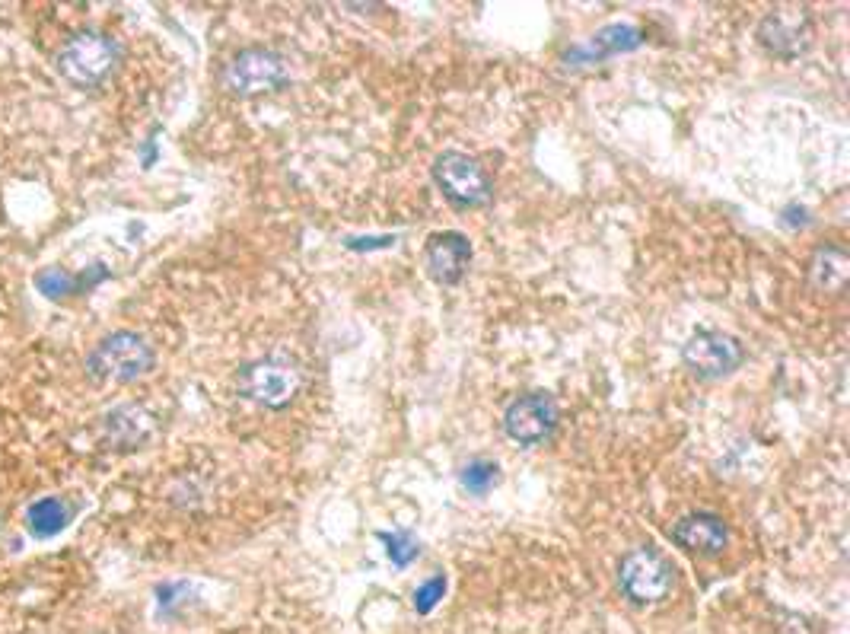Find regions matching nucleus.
I'll list each match as a JSON object with an SVG mask.
<instances>
[{
  "mask_svg": "<svg viewBox=\"0 0 850 634\" xmlns=\"http://www.w3.org/2000/svg\"><path fill=\"white\" fill-rule=\"evenodd\" d=\"M637 42H640L637 29H631V26H612V29H602L599 36L589 42V45H583L580 51H583V55H589V58H602V55H618V51H628V48H634Z\"/></svg>",
  "mask_w": 850,
  "mask_h": 634,
  "instance_id": "14",
  "label": "nucleus"
},
{
  "mask_svg": "<svg viewBox=\"0 0 850 634\" xmlns=\"http://www.w3.org/2000/svg\"><path fill=\"white\" fill-rule=\"evenodd\" d=\"M672 542L698 555H720L730 542V529L717 513H688V517L675 520Z\"/></svg>",
  "mask_w": 850,
  "mask_h": 634,
  "instance_id": "11",
  "label": "nucleus"
},
{
  "mask_svg": "<svg viewBox=\"0 0 850 634\" xmlns=\"http://www.w3.org/2000/svg\"><path fill=\"white\" fill-rule=\"evenodd\" d=\"M300 383L303 376L297 364L284 361V357H265V361H255L239 370V392L265 408L290 405L300 392Z\"/></svg>",
  "mask_w": 850,
  "mask_h": 634,
  "instance_id": "5",
  "label": "nucleus"
},
{
  "mask_svg": "<svg viewBox=\"0 0 850 634\" xmlns=\"http://www.w3.org/2000/svg\"><path fill=\"white\" fill-rule=\"evenodd\" d=\"M386 539V552H389V558L398 564V568H405V564H411L414 558H418V552H421V545L414 542L408 533H392V536H383Z\"/></svg>",
  "mask_w": 850,
  "mask_h": 634,
  "instance_id": "16",
  "label": "nucleus"
},
{
  "mask_svg": "<svg viewBox=\"0 0 850 634\" xmlns=\"http://www.w3.org/2000/svg\"><path fill=\"white\" fill-rule=\"evenodd\" d=\"M847 274H850V259L847 252L838 246H825L812 255L809 262V281L812 287L828 290V294H841L844 284H847Z\"/></svg>",
  "mask_w": 850,
  "mask_h": 634,
  "instance_id": "12",
  "label": "nucleus"
},
{
  "mask_svg": "<svg viewBox=\"0 0 850 634\" xmlns=\"http://www.w3.org/2000/svg\"><path fill=\"white\" fill-rule=\"evenodd\" d=\"M815 26L803 7H777L758 23V42L777 58H796L812 45Z\"/></svg>",
  "mask_w": 850,
  "mask_h": 634,
  "instance_id": "8",
  "label": "nucleus"
},
{
  "mask_svg": "<svg viewBox=\"0 0 850 634\" xmlns=\"http://www.w3.org/2000/svg\"><path fill=\"white\" fill-rule=\"evenodd\" d=\"M223 83L239 96L271 93L287 83V64L271 48H246L223 67Z\"/></svg>",
  "mask_w": 850,
  "mask_h": 634,
  "instance_id": "6",
  "label": "nucleus"
},
{
  "mask_svg": "<svg viewBox=\"0 0 850 634\" xmlns=\"http://www.w3.org/2000/svg\"><path fill=\"white\" fill-rule=\"evenodd\" d=\"M554 424H558V405L545 392L519 396L503 411V431H507L510 440L523 443V447H532V443H542L545 437H551Z\"/></svg>",
  "mask_w": 850,
  "mask_h": 634,
  "instance_id": "9",
  "label": "nucleus"
},
{
  "mask_svg": "<svg viewBox=\"0 0 850 634\" xmlns=\"http://www.w3.org/2000/svg\"><path fill=\"white\" fill-rule=\"evenodd\" d=\"M462 488H468L472 494H488L497 482H500V466L491 459H472L459 475Z\"/></svg>",
  "mask_w": 850,
  "mask_h": 634,
  "instance_id": "15",
  "label": "nucleus"
},
{
  "mask_svg": "<svg viewBox=\"0 0 850 634\" xmlns=\"http://www.w3.org/2000/svg\"><path fill=\"white\" fill-rule=\"evenodd\" d=\"M618 584L621 593L631 599V603H659L666 599L675 587V571L663 552H656L650 545H640L634 552H628L618 564Z\"/></svg>",
  "mask_w": 850,
  "mask_h": 634,
  "instance_id": "2",
  "label": "nucleus"
},
{
  "mask_svg": "<svg viewBox=\"0 0 850 634\" xmlns=\"http://www.w3.org/2000/svg\"><path fill=\"white\" fill-rule=\"evenodd\" d=\"M443 593H446V577H443V574H433L424 587L414 590V609H418L421 615H427V612L443 599Z\"/></svg>",
  "mask_w": 850,
  "mask_h": 634,
  "instance_id": "17",
  "label": "nucleus"
},
{
  "mask_svg": "<svg viewBox=\"0 0 850 634\" xmlns=\"http://www.w3.org/2000/svg\"><path fill=\"white\" fill-rule=\"evenodd\" d=\"M433 182L459 208H481L494 195V185L484 173V166L462 150H446L433 160Z\"/></svg>",
  "mask_w": 850,
  "mask_h": 634,
  "instance_id": "4",
  "label": "nucleus"
},
{
  "mask_svg": "<svg viewBox=\"0 0 850 634\" xmlns=\"http://www.w3.org/2000/svg\"><path fill=\"white\" fill-rule=\"evenodd\" d=\"M424 262H427V274L437 284H459L468 262H472V243L459 230L433 233L424 249Z\"/></svg>",
  "mask_w": 850,
  "mask_h": 634,
  "instance_id": "10",
  "label": "nucleus"
},
{
  "mask_svg": "<svg viewBox=\"0 0 850 634\" xmlns=\"http://www.w3.org/2000/svg\"><path fill=\"white\" fill-rule=\"evenodd\" d=\"M153 361L156 354L141 335L115 332L109 338H102L93 348V354L86 357V373L96 383H131L137 376L150 373Z\"/></svg>",
  "mask_w": 850,
  "mask_h": 634,
  "instance_id": "1",
  "label": "nucleus"
},
{
  "mask_svg": "<svg viewBox=\"0 0 850 634\" xmlns=\"http://www.w3.org/2000/svg\"><path fill=\"white\" fill-rule=\"evenodd\" d=\"M682 361L701 380H720V376H730L742 364V345L733 335L704 329L685 341Z\"/></svg>",
  "mask_w": 850,
  "mask_h": 634,
  "instance_id": "7",
  "label": "nucleus"
},
{
  "mask_svg": "<svg viewBox=\"0 0 850 634\" xmlns=\"http://www.w3.org/2000/svg\"><path fill=\"white\" fill-rule=\"evenodd\" d=\"M67 520H71V507H67L61 498H42V501H36V504L29 507V517H26V523H29V529H32V536H39V539L58 536L61 529L67 526Z\"/></svg>",
  "mask_w": 850,
  "mask_h": 634,
  "instance_id": "13",
  "label": "nucleus"
},
{
  "mask_svg": "<svg viewBox=\"0 0 850 634\" xmlns=\"http://www.w3.org/2000/svg\"><path fill=\"white\" fill-rule=\"evenodd\" d=\"M118 67V45L102 32H80L58 51V71L74 87H99Z\"/></svg>",
  "mask_w": 850,
  "mask_h": 634,
  "instance_id": "3",
  "label": "nucleus"
}]
</instances>
